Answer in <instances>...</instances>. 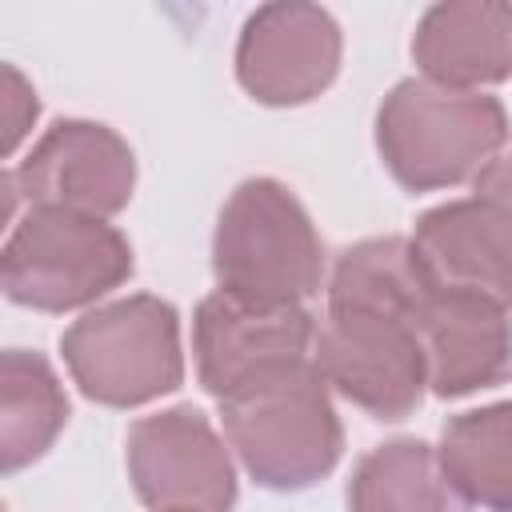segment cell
<instances>
[{"label": "cell", "mask_w": 512, "mask_h": 512, "mask_svg": "<svg viewBox=\"0 0 512 512\" xmlns=\"http://www.w3.org/2000/svg\"><path fill=\"white\" fill-rule=\"evenodd\" d=\"M508 140V116L496 96L456 92L428 80L396 84L376 116V144L388 172L412 188H448L480 176Z\"/></svg>", "instance_id": "obj_1"}, {"label": "cell", "mask_w": 512, "mask_h": 512, "mask_svg": "<svg viewBox=\"0 0 512 512\" xmlns=\"http://www.w3.org/2000/svg\"><path fill=\"white\" fill-rule=\"evenodd\" d=\"M220 404L228 444L256 484L296 492L336 468L344 432L328 400V384L312 360Z\"/></svg>", "instance_id": "obj_2"}, {"label": "cell", "mask_w": 512, "mask_h": 512, "mask_svg": "<svg viewBox=\"0 0 512 512\" xmlns=\"http://www.w3.org/2000/svg\"><path fill=\"white\" fill-rule=\"evenodd\" d=\"M220 292L252 304H300L320 288L324 244L304 204L276 180H244L212 240Z\"/></svg>", "instance_id": "obj_3"}, {"label": "cell", "mask_w": 512, "mask_h": 512, "mask_svg": "<svg viewBox=\"0 0 512 512\" xmlns=\"http://www.w3.org/2000/svg\"><path fill=\"white\" fill-rule=\"evenodd\" d=\"M60 348L80 392L112 408L156 400L184 376L176 308L156 296H128L80 316Z\"/></svg>", "instance_id": "obj_4"}, {"label": "cell", "mask_w": 512, "mask_h": 512, "mask_svg": "<svg viewBox=\"0 0 512 512\" xmlns=\"http://www.w3.org/2000/svg\"><path fill=\"white\" fill-rule=\"evenodd\" d=\"M132 272L128 240L96 220L56 208H28L4 244L8 300L40 312H68L100 300Z\"/></svg>", "instance_id": "obj_5"}, {"label": "cell", "mask_w": 512, "mask_h": 512, "mask_svg": "<svg viewBox=\"0 0 512 512\" xmlns=\"http://www.w3.org/2000/svg\"><path fill=\"white\" fill-rule=\"evenodd\" d=\"M312 364L324 384L376 420H404L428 384L412 320L376 308H328Z\"/></svg>", "instance_id": "obj_6"}, {"label": "cell", "mask_w": 512, "mask_h": 512, "mask_svg": "<svg viewBox=\"0 0 512 512\" xmlns=\"http://www.w3.org/2000/svg\"><path fill=\"white\" fill-rule=\"evenodd\" d=\"M312 316L300 304H252L228 292L196 308L192 352L200 384L228 400L260 380L308 364Z\"/></svg>", "instance_id": "obj_7"}, {"label": "cell", "mask_w": 512, "mask_h": 512, "mask_svg": "<svg viewBox=\"0 0 512 512\" xmlns=\"http://www.w3.org/2000/svg\"><path fill=\"white\" fill-rule=\"evenodd\" d=\"M128 476L156 512H228L236 500L228 448L196 408L136 420L128 432Z\"/></svg>", "instance_id": "obj_8"}, {"label": "cell", "mask_w": 512, "mask_h": 512, "mask_svg": "<svg viewBox=\"0 0 512 512\" xmlns=\"http://www.w3.org/2000/svg\"><path fill=\"white\" fill-rule=\"evenodd\" d=\"M8 184L28 200V208L104 220L132 200L136 160L112 128L92 120H60L36 140Z\"/></svg>", "instance_id": "obj_9"}, {"label": "cell", "mask_w": 512, "mask_h": 512, "mask_svg": "<svg viewBox=\"0 0 512 512\" xmlns=\"http://www.w3.org/2000/svg\"><path fill=\"white\" fill-rule=\"evenodd\" d=\"M340 68V28L316 4H264L244 20L236 76L260 104H304Z\"/></svg>", "instance_id": "obj_10"}, {"label": "cell", "mask_w": 512, "mask_h": 512, "mask_svg": "<svg viewBox=\"0 0 512 512\" xmlns=\"http://www.w3.org/2000/svg\"><path fill=\"white\" fill-rule=\"evenodd\" d=\"M412 332L436 396H468L512 376V320L488 296L432 284L412 312Z\"/></svg>", "instance_id": "obj_11"}, {"label": "cell", "mask_w": 512, "mask_h": 512, "mask_svg": "<svg viewBox=\"0 0 512 512\" xmlns=\"http://www.w3.org/2000/svg\"><path fill=\"white\" fill-rule=\"evenodd\" d=\"M412 248L432 284L512 304V220L484 196L424 212Z\"/></svg>", "instance_id": "obj_12"}, {"label": "cell", "mask_w": 512, "mask_h": 512, "mask_svg": "<svg viewBox=\"0 0 512 512\" xmlns=\"http://www.w3.org/2000/svg\"><path fill=\"white\" fill-rule=\"evenodd\" d=\"M412 56L428 84L476 92L512 76V4L452 0L420 16Z\"/></svg>", "instance_id": "obj_13"}, {"label": "cell", "mask_w": 512, "mask_h": 512, "mask_svg": "<svg viewBox=\"0 0 512 512\" xmlns=\"http://www.w3.org/2000/svg\"><path fill=\"white\" fill-rule=\"evenodd\" d=\"M348 512H472V504L424 440H392L356 464Z\"/></svg>", "instance_id": "obj_14"}, {"label": "cell", "mask_w": 512, "mask_h": 512, "mask_svg": "<svg viewBox=\"0 0 512 512\" xmlns=\"http://www.w3.org/2000/svg\"><path fill=\"white\" fill-rule=\"evenodd\" d=\"M68 420V396L40 352L8 348L0 360V464L16 472L40 460Z\"/></svg>", "instance_id": "obj_15"}, {"label": "cell", "mask_w": 512, "mask_h": 512, "mask_svg": "<svg viewBox=\"0 0 512 512\" xmlns=\"http://www.w3.org/2000/svg\"><path fill=\"white\" fill-rule=\"evenodd\" d=\"M436 456L468 504L512 512V404H488L448 420Z\"/></svg>", "instance_id": "obj_16"}, {"label": "cell", "mask_w": 512, "mask_h": 512, "mask_svg": "<svg viewBox=\"0 0 512 512\" xmlns=\"http://www.w3.org/2000/svg\"><path fill=\"white\" fill-rule=\"evenodd\" d=\"M428 288L432 280L412 240L384 236V240H364L336 260V272L328 284V308H376V312H396L412 320Z\"/></svg>", "instance_id": "obj_17"}, {"label": "cell", "mask_w": 512, "mask_h": 512, "mask_svg": "<svg viewBox=\"0 0 512 512\" xmlns=\"http://www.w3.org/2000/svg\"><path fill=\"white\" fill-rule=\"evenodd\" d=\"M32 120H36V92L12 64H4V152H12L24 140Z\"/></svg>", "instance_id": "obj_18"}, {"label": "cell", "mask_w": 512, "mask_h": 512, "mask_svg": "<svg viewBox=\"0 0 512 512\" xmlns=\"http://www.w3.org/2000/svg\"><path fill=\"white\" fill-rule=\"evenodd\" d=\"M476 196H484L488 204H496L508 220H512V152L492 160L480 176H476Z\"/></svg>", "instance_id": "obj_19"}]
</instances>
